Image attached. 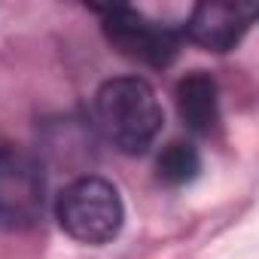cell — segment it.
Instances as JSON below:
<instances>
[{"label":"cell","mask_w":259,"mask_h":259,"mask_svg":"<svg viewBox=\"0 0 259 259\" xmlns=\"http://www.w3.org/2000/svg\"><path fill=\"white\" fill-rule=\"evenodd\" d=\"M95 113L107 141L128 156L147 153L165 122L153 85L141 76L107 79L95 95Z\"/></svg>","instance_id":"1"},{"label":"cell","mask_w":259,"mask_h":259,"mask_svg":"<svg viewBox=\"0 0 259 259\" xmlns=\"http://www.w3.org/2000/svg\"><path fill=\"white\" fill-rule=\"evenodd\" d=\"M58 226L79 244H107L119 235L125 207L113 183L104 177H79L61 189L55 201Z\"/></svg>","instance_id":"2"},{"label":"cell","mask_w":259,"mask_h":259,"mask_svg":"<svg viewBox=\"0 0 259 259\" xmlns=\"http://www.w3.org/2000/svg\"><path fill=\"white\" fill-rule=\"evenodd\" d=\"M46 204V177L37 156L16 144H0V229H34Z\"/></svg>","instance_id":"3"},{"label":"cell","mask_w":259,"mask_h":259,"mask_svg":"<svg viewBox=\"0 0 259 259\" xmlns=\"http://www.w3.org/2000/svg\"><path fill=\"white\" fill-rule=\"evenodd\" d=\"M104 34L125 58L144 61L150 67H165L177 58L180 34L171 25H159L132 7H98Z\"/></svg>","instance_id":"4"},{"label":"cell","mask_w":259,"mask_h":259,"mask_svg":"<svg viewBox=\"0 0 259 259\" xmlns=\"http://www.w3.org/2000/svg\"><path fill=\"white\" fill-rule=\"evenodd\" d=\"M253 4H226V0H201L192 7L186 22V37L207 52H229L241 43L253 25Z\"/></svg>","instance_id":"5"},{"label":"cell","mask_w":259,"mask_h":259,"mask_svg":"<svg viewBox=\"0 0 259 259\" xmlns=\"http://www.w3.org/2000/svg\"><path fill=\"white\" fill-rule=\"evenodd\" d=\"M177 113L192 135H210L220 122V89L207 70H192L177 82Z\"/></svg>","instance_id":"6"},{"label":"cell","mask_w":259,"mask_h":259,"mask_svg":"<svg viewBox=\"0 0 259 259\" xmlns=\"http://www.w3.org/2000/svg\"><path fill=\"white\" fill-rule=\"evenodd\" d=\"M156 171H159V180L168 183V186H186L198 177L201 171V156L192 144L186 141H171L162 153H159V162H156Z\"/></svg>","instance_id":"7"}]
</instances>
